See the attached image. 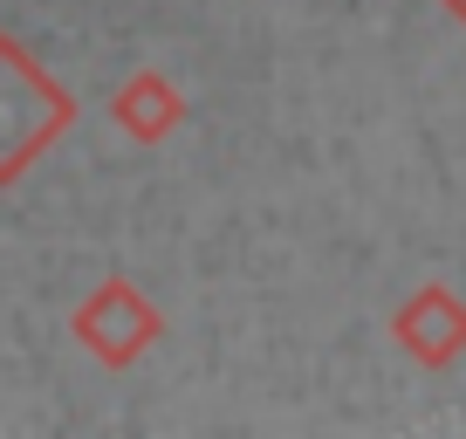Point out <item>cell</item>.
<instances>
[{"label":"cell","instance_id":"1","mask_svg":"<svg viewBox=\"0 0 466 439\" xmlns=\"http://www.w3.org/2000/svg\"><path fill=\"white\" fill-rule=\"evenodd\" d=\"M69 124H76V97L15 35H0V186H15Z\"/></svg>","mask_w":466,"mask_h":439},{"label":"cell","instance_id":"2","mask_svg":"<svg viewBox=\"0 0 466 439\" xmlns=\"http://www.w3.org/2000/svg\"><path fill=\"white\" fill-rule=\"evenodd\" d=\"M69 330H76V343H83L96 364L131 371L137 357H145L151 343L165 337V316L151 309V295L137 289V281L110 275V281H96V289L83 295V309L69 316Z\"/></svg>","mask_w":466,"mask_h":439},{"label":"cell","instance_id":"3","mask_svg":"<svg viewBox=\"0 0 466 439\" xmlns=\"http://www.w3.org/2000/svg\"><path fill=\"white\" fill-rule=\"evenodd\" d=\"M391 337L405 343L425 371H446V364L466 357V302L446 289V281H419V289L398 302Z\"/></svg>","mask_w":466,"mask_h":439},{"label":"cell","instance_id":"4","mask_svg":"<svg viewBox=\"0 0 466 439\" xmlns=\"http://www.w3.org/2000/svg\"><path fill=\"white\" fill-rule=\"evenodd\" d=\"M110 117H116V131L137 138V145H165V138L178 131V117H186V97H178L172 76L137 69V76H124V83L110 89Z\"/></svg>","mask_w":466,"mask_h":439},{"label":"cell","instance_id":"5","mask_svg":"<svg viewBox=\"0 0 466 439\" xmlns=\"http://www.w3.org/2000/svg\"><path fill=\"white\" fill-rule=\"evenodd\" d=\"M446 15H452V21H466V0H446Z\"/></svg>","mask_w":466,"mask_h":439}]
</instances>
